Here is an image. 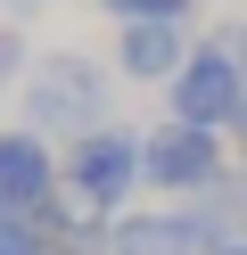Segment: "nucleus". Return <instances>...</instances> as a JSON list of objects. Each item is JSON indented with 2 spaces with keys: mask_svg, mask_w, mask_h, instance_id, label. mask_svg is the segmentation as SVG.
Instances as JSON below:
<instances>
[{
  "mask_svg": "<svg viewBox=\"0 0 247 255\" xmlns=\"http://www.w3.org/2000/svg\"><path fill=\"white\" fill-rule=\"evenodd\" d=\"M107 107H115V74L99 58H82V50L33 58V74H25V132L91 140V132H107Z\"/></svg>",
  "mask_w": 247,
  "mask_h": 255,
  "instance_id": "1",
  "label": "nucleus"
},
{
  "mask_svg": "<svg viewBox=\"0 0 247 255\" xmlns=\"http://www.w3.org/2000/svg\"><path fill=\"white\" fill-rule=\"evenodd\" d=\"M140 181H148V140H140V132H91V140L66 148V198L91 206L99 222L124 214V198H132Z\"/></svg>",
  "mask_w": 247,
  "mask_h": 255,
  "instance_id": "2",
  "label": "nucleus"
},
{
  "mask_svg": "<svg viewBox=\"0 0 247 255\" xmlns=\"http://www.w3.org/2000/svg\"><path fill=\"white\" fill-rule=\"evenodd\" d=\"M173 124H198V132H231L239 124V58H231V41H206V50H190V66L173 74Z\"/></svg>",
  "mask_w": 247,
  "mask_h": 255,
  "instance_id": "3",
  "label": "nucleus"
},
{
  "mask_svg": "<svg viewBox=\"0 0 247 255\" xmlns=\"http://www.w3.org/2000/svg\"><path fill=\"white\" fill-rule=\"evenodd\" d=\"M140 140H148V189H173V198H206L214 181H231L223 140H214V132H198V124H173V116H165L157 132H140Z\"/></svg>",
  "mask_w": 247,
  "mask_h": 255,
  "instance_id": "4",
  "label": "nucleus"
},
{
  "mask_svg": "<svg viewBox=\"0 0 247 255\" xmlns=\"http://www.w3.org/2000/svg\"><path fill=\"white\" fill-rule=\"evenodd\" d=\"M66 198V156H49L41 132H0V206L8 214H49Z\"/></svg>",
  "mask_w": 247,
  "mask_h": 255,
  "instance_id": "5",
  "label": "nucleus"
},
{
  "mask_svg": "<svg viewBox=\"0 0 247 255\" xmlns=\"http://www.w3.org/2000/svg\"><path fill=\"white\" fill-rule=\"evenodd\" d=\"M107 255H214V231L198 206H148L107 222Z\"/></svg>",
  "mask_w": 247,
  "mask_h": 255,
  "instance_id": "6",
  "label": "nucleus"
},
{
  "mask_svg": "<svg viewBox=\"0 0 247 255\" xmlns=\"http://www.w3.org/2000/svg\"><path fill=\"white\" fill-rule=\"evenodd\" d=\"M115 66L132 83H173L190 66V41H181V25H115Z\"/></svg>",
  "mask_w": 247,
  "mask_h": 255,
  "instance_id": "7",
  "label": "nucleus"
},
{
  "mask_svg": "<svg viewBox=\"0 0 247 255\" xmlns=\"http://www.w3.org/2000/svg\"><path fill=\"white\" fill-rule=\"evenodd\" d=\"M115 25H190V0H107Z\"/></svg>",
  "mask_w": 247,
  "mask_h": 255,
  "instance_id": "8",
  "label": "nucleus"
},
{
  "mask_svg": "<svg viewBox=\"0 0 247 255\" xmlns=\"http://www.w3.org/2000/svg\"><path fill=\"white\" fill-rule=\"evenodd\" d=\"M16 74H25V33H16V25H0V91H8Z\"/></svg>",
  "mask_w": 247,
  "mask_h": 255,
  "instance_id": "9",
  "label": "nucleus"
},
{
  "mask_svg": "<svg viewBox=\"0 0 247 255\" xmlns=\"http://www.w3.org/2000/svg\"><path fill=\"white\" fill-rule=\"evenodd\" d=\"M231 58H239V124H231V132H239V148H247V25H231Z\"/></svg>",
  "mask_w": 247,
  "mask_h": 255,
  "instance_id": "10",
  "label": "nucleus"
},
{
  "mask_svg": "<svg viewBox=\"0 0 247 255\" xmlns=\"http://www.w3.org/2000/svg\"><path fill=\"white\" fill-rule=\"evenodd\" d=\"M214 255H247V239H231V247H214Z\"/></svg>",
  "mask_w": 247,
  "mask_h": 255,
  "instance_id": "11",
  "label": "nucleus"
},
{
  "mask_svg": "<svg viewBox=\"0 0 247 255\" xmlns=\"http://www.w3.org/2000/svg\"><path fill=\"white\" fill-rule=\"evenodd\" d=\"M16 8H33V0H16Z\"/></svg>",
  "mask_w": 247,
  "mask_h": 255,
  "instance_id": "12",
  "label": "nucleus"
}]
</instances>
